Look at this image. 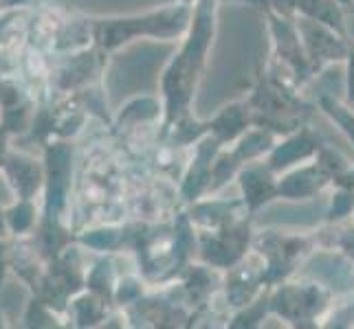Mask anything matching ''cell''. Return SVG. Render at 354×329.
Segmentation results:
<instances>
[{
	"mask_svg": "<svg viewBox=\"0 0 354 329\" xmlns=\"http://www.w3.org/2000/svg\"><path fill=\"white\" fill-rule=\"evenodd\" d=\"M5 150H7V148H5V130L0 128V167L5 165V158H7V156H5Z\"/></svg>",
	"mask_w": 354,
	"mask_h": 329,
	"instance_id": "obj_6",
	"label": "cell"
},
{
	"mask_svg": "<svg viewBox=\"0 0 354 329\" xmlns=\"http://www.w3.org/2000/svg\"><path fill=\"white\" fill-rule=\"evenodd\" d=\"M185 20H187V9L183 7L161 9L134 18L102 20L95 24V38L104 48H117L141 33L154 35V38H172V35H176L183 29Z\"/></svg>",
	"mask_w": 354,
	"mask_h": 329,
	"instance_id": "obj_2",
	"label": "cell"
},
{
	"mask_svg": "<svg viewBox=\"0 0 354 329\" xmlns=\"http://www.w3.org/2000/svg\"><path fill=\"white\" fill-rule=\"evenodd\" d=\"M3 169H5V176L11 182V187L16 189V193L22 200H31L35 196V191L42 185V172L31 158L9 156L5 158Z\"/></svg>",
	"mask_w": 354,
	"mask_h": 329,
	"instance_id": "obj_3",
	"label": "cell"
},
{
	"mask_svg": "<svg viewBox=\"0 0 354 329\" xmlns=\"http://www.w3.org/2000/svg\"><path fill=\"white\" fill-rule=\"evenodd\" d=\"M5 219H7V228H11L14 233H27V230L33 226V219H35V209L31 206L29 200H22L16 202L11 209L5 211Z\"/></svg>",
	"mask_w": 354,
	"mask_h": 329,
	"instance_id": "obj_4",
	"label": "cell"
},
{
	"mask_svg": "<svg viewBox=\"0 0 354 329\" xmlns=\"http://www.w3.org/2000/svg\"><path fill=\"white\" fill-rule=\"evenodd\" d=\"M7 235V219H5V211H0V239Z\"/></svg>",
	"mask_w": 354,
	"mask_h": 329,
	"instance_id": "obj_7",
	"label": "cell"
},
{
	"mask_svg": "<svg viewBox=\"0 0 354 329\" xmlns=\"http://www.w3.org/2000/svg\"><path fill=\"white\" fill-rule=\"evenodd\" d=\"M212 11L214 7H209V0H203L185 46H183V51L172 59V64L165 70L163 92H165L167 121H174L192 97V86L196 83L198 70L205 59L203 55L207 51V42H209L212 27H214Z\"/></svg>",
	"mask_w": 354,
	"mask_h": 329,
	"instance_id": "obj_1",
	"label": "cell"
},
{
	"mask_svg": "<svg viewBox=\"0 0 354 329\" xmlns=\"http://www.w3.org/2000/svg\"><path fill=\"white\" fill-rule=\"evenodd\" d=\"M5 266H7V248H5V243L0 241V283H3V279H5Z\"/></svg>",
	"mask_w": 354,
	"mask_h": 329,
	"instance_id": "obj_5",
	"label": "cell"
}]
</instances>
